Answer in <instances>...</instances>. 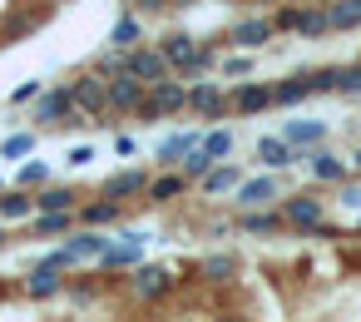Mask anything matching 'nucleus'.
<instances>
[{
  "instance_id": "1a4fd4ad",
  "label": "nucleus",
  "mask_w": 361,
  "mask_h": 322,
  "mask_svg": "<svg viewBox=\"0 0 361 322\" xmlns=\"http://www.w3.org/2000/svg\"><path fill=\"white\" fill-rule=\"evenodd\" d=\"M272 198H282V184L272 174H257V179H243L233 189V208H272Z\"/></svg>"
},
{
  "instance_id": "2f4dec72",
  "label": "nucleus",
  "mask_w": 361,
  "mask_h": 322,
  "mask_svg": "<svg viewBox=\"0 0 361 322\" xmlns=\"http://www.w3.org/2000/svg\"><path fill=\"white\" fill-rule=\"evenodd\" d=\"M302 75H307L312 95H336V85H341V65H317V70H302Z\"/></svg>"
},
{
  "instance_id": "7ed1b4c3",
  "label": "nucleus",
  "mask_w": 361,
  "mask_h": 322,
  "mask_svg": "<svg viewBox=\"0 0 361 322\" xmlns=\"http://www.w3.org/2000/svg\"><path fill=\"white\" fill-rule=\"evenodd\" d=\"M183 109H188V85H183L178 75H169V80H159V85H149V90H144V105L134 109V119L154 124V119L183 114Z\"/></svg>"
},
{
  "instance_id": "4be33fe9",
  "label": "nucleus",
  "mask_w": 361,
  "mask_h": 322,
  "mask_svg": "<svg viewBox=\"0 0 361 322\" xmlns=\"http://www.w3.org/2000/svg\"><path fill=\"white\" fill-rule=\"evenodd\" d=\"M0 218H35V189H0Z\"/></svg>"
},
{
  "instance_id": "37998d69",
  "label": "nucleus",
  "mask_w": 361,
  "mask_h": 322,
  "mask_svg": "<svg viewBox=\"0 0 361 322\" xmlns=\"http://www.w3.org/2000/svg\"><path fill=\"white\" fill-rule=\"evenodd\" d=\"M341 203L346 208H361V184H341Z\"/></svg>"
},
{
  "instance_id": "4d7b16f0",
  "label": "nucleus",
  "mask_w": 361,
  "mask_h": 322,
  "mask_svg": "<svg viewBox=\"0 0 361 322\" xmlns=\"http://www.w3.org/2000/svg\"><path fill=\"white\" fill-rule=\"evenodd\" d=\"M356 124H361V119H356Z\"/></svg>"
},
{
  "instance_id": "dca6fc26",
  "label": "nucleus",
  "mask_w": 361,
  "mask_h": 322,
  "mask_svg": "<svg viewBox=\"0 0 361 322\" xmlns=\"http://www.w3.org/2000/svg\"><path fill=\"white\" fill-rule=\"evenodd\" d=\"M75 218H80L85 228H104V223H119V218H124V203L104 193V198H94V203H80Z\"/></svg>"
},
{
  "instance_id": "de8ad7c7",
  "label": "nucleus",
  "mask_w": 361,
  "mask_h": 322,
  "mask_svg": "<svg viewBox=\"0 0 361 322\" xmlns=\"http://www.w3.org/2000/svg\"><path fill=\"white\" fill-rule=\"evenodd\" d=\"M252 6H272V11H277V6H282V0H252Z\"/></svg>"
},
{
  "instance_id": "aec40b11",
  "label": "nucleus",
  "mask_w": 361,
  "mask_h": 322,
  "mask_svg": "<svg viewBox=\"0 0 361 322\" xmlns=\"http://www.w3.org/2000/svg\"><path fill=\"white\" fill-rule=\"evenodd\" d=\"M109 45H114V50L144 45V16H139V11H124V16L114 20V30H109Z\"/></svg>"
},
{
  "instance_id": "f03ea898",
  "label": "nucleus",
  "mask_w": 361,
  "mask_h": 322,
  "mask_svg": "<svg viewBox=\"0 0 361 322\" xmlns=\"http://www.w3.org/2000/svg\"><path fill=\"white\" fill-rule=\"evenodd\" d=\"M70 100H75V109L90 124H114V114H109V80L104 75H94V70L75 75L70 80Z\"/></svg>"
},
{
  "instance_id": "f8f14e48",
  "label": "nucleus",
  "mask_w": 361,
  "mask_h": 322,
  "mask_svg": "<svg viewBox=\"0 0 361 322\" xmlns=\"http://www.w3.org/2000/svg\"><path fill=\"white\" fill-rule=\"evenodd\" d=\"M144 80H134V75H114L109 80V114L114 119H124V114H134L139 105H144Z\"/></svg>"
},
{
  "instance_id": "412c9836",
  "label": "nucleus",
  "mask_w": 361,
  "mask_h": 322,
  "mask_svg": "<svg viewBox=\"0 0 361 322\" xmlns=\"http://www.w3.org/2000/svg\"><path fill=\"white\" fill-rule=\"evenodd\" d=\"M139 258H144V243H134V238H124L119 248L109 243V248L99 253V268H104V273H124V268H139Z\"/></svg>"
},
{
  "instance_id": "393cba45",
  "label": "nucleus",
  "mask_w": 361,
  "mask_h": 322,
  "mask_svg": "<svg viewBox=\"0 0 361 322\" xmlns=\"http://www.w3.org/2000/svg\"><path fill=\"white\" fill-rule=\"evenodd\" d=\"M144 189H149V174H144V169H119V174H109V184H104V193L119 198V203L134 198V193H144Z\"/></svg>"
},
{
  "instance_id": "4c0bfd02",
  "label": "nucleus",
  "mask_w": 361,
  "mask_h": 322,
  "mask_svg": "<svg viewBox=\"0 0 361 322\" xmlns=\"http://www.w3.org/2000/svg\"><path fill=\"white\" fill-rule=\"evenodd\" d=\"M45 184H50L45 164H20V189H45Z\"/></svg>"
},
{
  "instance_id": "0eeeda50",
  "label": "nucleus",
  "mask_w": 361,
  "mask_h": 322,
  "mask_svg": "<svg viewBox=\"0 0 361 322\" xmlns=\"http://www.w3.org/2000/svg\"><path fill=\"white\" fill-rule=\"evenodd\" d=\"M297 164H307L312 184H346V159H336L331 149L312 144V149H297Z\"/></svg>"
},
{
  "instance_id": "a18cd8bd",
  "label": "nucleus",
  "mask_w": 361,
  "mask_h": 322,
  "mask_svg": "<svg viewBox=\"0 0 361 322\" xmlns=\"http://www.w3.org/2000/svg\"><path fill=\"white\" fill-rule=\"evenodd\" d=\"M188 6H198V0H173V6H169V11H188Z\"/></svg>"
},
{
  "instance_id": "473e14b6",
  "label": "nucleus",
  "mask_w": 361,
  "mask_h": 322,
  "mask_svg": "<svg viewBox=\"0 0 361 322\" xmlns=\"http://www.w3.org/2000/svg\"><path fill=\"white\" fill-rule=\"evenodd\" d=\"M213 164H218V159H213V154H208L203 144H198V149H188V154L178 159V169H183V179H188V184H198V179H203V174H208Z\"/></svg>"
},
{
  "instance_id": "c756f323",
  "label": "nucleus",
  "mask_w": 361,
  "mask_h": 322,
  "mask_svg": "<svg viewBox=\"0 0 361 322\" xmlns=\"http://www.w3.org/2000/svg\"><path fill=\"white\" fill-rule=\"evenodd\" d=\"M25 292H30V297H55V292H65V273H55V268H35V273L25 278Z\"/></svg>"
},
{
  "instance_id": "8fccbe9b",
  "label": "nucleus",
  "mask_w": 361,
  "mask_h": 322,
  "mask_svg": "<svg viewBox=\"0 0 361 322\" xmlns=\"http://www.w3.org/2000/svg\"><path fill=\"white\" fill-rule=\"evenodd\" d=\"M119 6H124V11H134V0H119Z\"/></svg>"
},
{
  "instance_id": "09e8293b",
  "label": "nucleus",
  "mask_w": 361,
  "mask_h": 322,
  "mask_svg": "<svg viewBox=\"0 0 361 322\" xmlns=\"http://www.w3.org/2000/svg\"><path fill=\"white\" fill-rule=\"evenodd\" d=\"M218 322H247V317H233V312H228V317H218Z\"/></svg>"
},
{
  "instance_id": "5701e85b",
  "label": "nucleus",
  "mask_w": 361,
  "mask_h": 322,
  "mask_svg": "<svg viewBox=\"0 0 361 322\" xmlns=\"http://www.w3.org/2000/svg\"><path fill=\"white\" fill-rule=\"evenodd\" d=\"M302 100H312V85H307V75H302V70L272 85V105H277V109H292V105H302Z\"/></svg>"
},
{
  "instance_id": "c85d7f7f",
  "label": "nucleus",
  "mask_w": 361,
  "mask_h": 322,
  "mask_svg": "<svg viewBox=\"0 0 361 322\" xmlns=\"http://www.w3.org/2000/svg\"><path fill=\"white\" fill-rule=\"evenodd\" d=\"M75 208L65 213H35V238H60V233H75Z\"/></svg>"
},
{
  "instance_id": "9d476101",
  "label": "nucleus",
  "mask_w": 361,
  "mask_h": 322,
  "mask_svg": "<svg viewBox=\"0 0 361 322\" xmlns=\"http://www.w3.org/2000/svg\"><path fill=\"white\" fill-rule=\"evenodd\" d=\"M228 109L233 114H262V109H272V85H262V80H243L238 90H228Z\"/></svg>"
},
{
  "instance_id": "58836bf2",
  "label": "nucleus",
  "mask_w": 361,
  "mask_h": 322,
  "mask_svg": "<svg viewBox=\"0 0 361 322\" xmlns=\"http://www.w3.org/2000/svg\"><path fill=\"white\" fill-rule=\"evenodd\" d=\"M65 292H70L75 302H94V292H99V287H94L90 278H65Z\"/></svg>"
},
{
  "instance_id": "2eb2a0df",
  "label": "nucleus",
  "mask_w": 361,
  "mask_h": 322,
  "mask_svg": "<svg viewBox=\"0 0 361 322\" xmlns=\"http://www.w3.org/2000/svg\"><path fill=\"white\" fill-rule=\"evenodd\" d=\"M243 179H247V174H243L238 164H223V159H218V164H213V169H208V174L198 179V189H203L208 198H218V193H233V189H238Z\"/></svg>"
},
{
  "instance_id": "3c124183",
  "label": "nucleus",
  "mask_w": 361,
  "mask_h": 322,
  "mask_svg": "<svg viewBox=\"0 0 361 322\" xmlns=\"http://www.w3.org/2000/svg\"><path fill=\"white\" fill-rule=\"evenodd\" d=\"M307 6H326V0H307Z\"/></svg>"
},
{
  "instance_id": "a19ab883",
  "label": "nucleus",
  "mask_w": 361,
  "mask_h": 322,
  "mask_svg": "<svg viewBox=\"0 0 361 322\" xmlns=\"http://www.w3.org/2000/svg\"><path fill=\"white\" fill-rule=\"evenodd\" d=\"M40 95H45V85H40V80H25V85L11 95V105H30V100H40Z\"/></svg>"
},
{
  "instance_id": "423d86ee",
  "label": "nucleus",
  "mask_w": 361,
  "mask_h": 322,
  "mask_svg": "<svg viewBox=\"0 0 361 322\" xmlns=\"http://www.w3.org/2000/svg\"><path fill=\"white\" fill-rule=\"evenodd\" d=\"M188 114H198V119H223V114H233V109H228V90L213 85V80H193V85H188Z\"/></svg>"
},
{
  "instance_id": "e433bc0d",
  "label": "nucleus",
  "mask_w": 361,
  "mask_h": 322,
  "mask_svg": "<svg viewBox=\"0 0 361 322\" xmlns=\"http://www.w3.org/2000/svg\"><path fill=\"white\" fill-rule=\"evenodd\" d=\"M218 70H223L228 80H247V75H252V60H247V55H228V60H218Z\"/></svg>"
},
{
  "instance_id": "6e6552de",
  "label": "nucleus",
  "mask_w": 361,
  "mask_h": 322,
  "mask_svg": "<svg viewBox=\"0 0 361 322\" xmlns=\"http://www.w3.org/2000/svg\"><path fill=\"white\" fill-rule=\"evenodd\" d=\"M80 109H75V100H70V85H60V90H45L40 100H35V109H30V124H70Z\"/></svg>"
},
{
  "instance_id": "a211bd4d",
  "label": "nucleus",
  "mask_w": 361,
  "mask_h": 322,
  "mask_svg": "<svg viewBox=\"0 0 361 322\" xmlns=\"http://www.w3.org/2000/svg\"><path fill=\"white\" fill-rule=\"evenodd\" d=\"M159 50L169 55V65H173V75H183V70L193 65V55H198V45H193V35H183V30H169V35L159 40Z\"/></svg>"
},
{
  "instance_id": "5fc2aeb1",
  "label": "nucleus",
  "mask_w": 361,
  "mask_h": 322,
  "mask_svg": "<svg viewBox=\"0 0 361 322\" xmlns=\"http://www.w3.org/2000/svg\"><path fill=\"white\" fill-rule=\"evenodd\" d=\"M55 6H65V0H55Z\"/></svg>"
},
{
  "instance_id": "f257e3e1",
  "label": "nucleus",
  "mask_w": 361,
  "mask_h": 322,
  "mask_svg": "<svg viewBox=\"0 0 361 322\" xmlns=\"http://www.w3.org/2000/svg\"><path fill=\"white\" fill-rule=\"evenodd\" d=\"M272 30L277 35L322 40V35H331V20H326V6H277L272 11Z\"/></svg>"
},
{
  "instance_id": "c9c22d12",
  "label": "nucleus",
  "mask_w": 361,
  "mask_h": 322,
  "mask_svg": "<svg viewBox=\"0 0 361 322\" xmlns=\"http://www.w3.org/2000/svg\"><path fill=\"white\" fill-rule=\"evenodd\" d=\"M35 149V134H11L6 144H0V159H20V154H30Z\"/></svg>"
},
{
  "instance_id": "b1692460",
  "label": "nucleus",
  "mask_w": 361,
  "mask_h": 322,
  "mask_svg": "<svg viewBox=\"0 0 361 322\" xmlns=\"http://www.w3.org/2000/svg\"><path fill=\"white\" fill-rule=\"evenodd\" d=\"M282 139H287L292 149H312V144H322V139H326V124H322V119H287Z\"/></svg>"
},
{
  "instance_id": "20e7f679",
  "label": "nucleus",
  "mask_w": 361,
  "mask_h": 322,
  "mask_svg": "<svg viewBox=\"0 0 361 322\" xmlns=\"http://www.w3.org/2000/svg\"><path fill=\"white\" fill-rule=\"evenodd\" d=\"M124 75H134L144 85H159V80L173 75V65H169V55L159 45H134V50H124Z\"/></svg>"
},
{
  "instance_id": "bb28decb",
  "label": "nucleus",
  "mask_w": 361,
  "mask_h": 322,
  "mask_svg": "<svg viewBox=\"0 0 361 322\" xmlns=\"http://www.w3.org/2000/svg\"><path fill=\"white\" fill-rule=\"evenodd\" d=\"M65 208H80V193L75 189H60V184L35 189V213H65Z\"/></svg>"
},
{
  "instance_id": "4468645a",
  "label": "nucleus",
  "mask_w": 361,
  "mask_h": 322,
  "mask_svg": "<svg viewBox=\"0 0 361 322\" xmlns=\"http://www.w3.org/2000/svg\"><path fill=\"white\" fill-rule=\"evenodd\" d=\"M198 144H203L198 129H178V134H169V139L154 149V164H159V169H178V159H183L188 149H198Z\"/></svg>"
},
{
  "instance_id": "6e6d98bb",
  "label": "nucleus",
  "mask_w": 361,
  "mask_h": 322,
  "mask_svg": "<svg viewBox=\"0 0 361 322\" xmlns=\"http://www.w3.org/2000/svg\"><path fill=\"white\" fill-rule=\"evenodd\" d=\"M228 6H233V0H228Z\"/></svg>"
},
{
  "instance_id": "864d4df0",
  "label": "nucleus",
  "mask_w": 361,
  "mask_h": 322,
  "mask_svg": "<svg viewBox=\"0 0 361 322\" xmlns=\"http://www.w3.org/2000/svg\"><path fill=\"white\" fill-rule=\"evenodd\" d=\"M0 189H6V174H0Z\"/></svg>"
},
{
  "instance_id": "cd10ccee",
  "label": "nucleus",
  "mask_w": 361,
  "mask_h": 322,
  "mask_svg": "<svg viewBox=\"0 0 361 322\" xmlns=\"http://www.w3.org/2000/svg\"><path fill=\"white\" fill-rule=\"evenodd\" d=\"M198 278L203 282H233L238 278V253H213L198 263Z\"/></svg>"
},
{
  "instance_id": "9b49d317",
  "label": "nucleus",
  "mask_w": 361,
  "mask_h": 322,
  "mask_svg": "<svg viewBox=\"0 0 361 322\" xmlns=\"http://www.w3.org/2000/svg\"><path fill=\"white\" fill-rule=\"evenodd\" d=\"M282 218H287V228L312 233V228L326 218V208H322V198H317V193H297V198H282Z\"/></svg>"
},
{
  "instance_id": "39448f33",
  "label": "nucleus",
  "mask_w": 361,
  "mask_h": 322,
  "mask_svg": "<svg viewBox=\"0 0 361 322\" xmlns=\"http://www.w3.org/2000/svg\"><path fill=\"white\" fill-rule=\"evenodd\" d=\"M272 16H257V20H233V30H223L213 45H233V50H262L272 45Z\"/></svg>"
},
{
  "instance_id": "603ef678",
  "label": "nucleus",
  "mask_w": 361,
  "mask_h": 322,
  "mask_svg": "<svg viewBox=\"0 0 361 322\" xmlns=\"http://www.w3.org/2000/svg\"><path fill=\"white\" fill-rule=\"evenodd\" d=\"M0 248H6V233H0Z\"/></svg>"
},
{
  "instance_id": "7c9ffc66",
  "label": "nucleus",
  "mask_w": 361,
  "mask_h": 322,
  "mask_svg": "<svg viewBox=\"0 0 361 322\" xmlns=\"http://www.w3.org/2000/svg\"><path fill=\"white\" fill-rule=\"evenodd\" d=\"M326 20H331V30H356L361 25V0H326Z\"/></svg>"
},
{
  "instance_id": "6ab92c4d",
  "label": "nucleus",
  "mask_w": 361,
  "mask_h": 322,
  "mask_svg": "<svg viewBox=\"0 0 361 322\" xmlns=\"http://www.w3.org/2000/svg\"><path fill=\"white\" fill-rule=\"evenodd\" d=\"M257 164L272 174V169H287V164H297V149L282 139V134H267V139H257Z\"/></svg>"
},
{
  "instance_id": "72a5a7b5",
  "label": "nucleus",
  "mask_w": 361,
  "mask_h": 322,
  "mask_svg": "<svg viewBox=\"0 0 361 322\" xmlns=\"http://www.w3.org/2000/svg\"><path fill=\"white\" fill-rule=\"evenodd\" d=\"M70 248H75V253H80V258H99V253H104V248H109V238H104V233H99V228H80V233H75V238H70Z\"/></svg>"
},
{
  "instance_id": "f3484780",
  "label": "nucleus",
  "mask_w": 361,
  "mask_h": 322,
  "mask_svg": "<svg viewBox=\"0 0 361 322\" xmlns=\"http://www.w3.org/2000/svg\"><path fill=\"white\" fill-rule=\"evenodd\" d=\"M134 287H139L144 297H169V292H173V273L159 268V263H139V268H134Z\"/></svg>"
},
{
  "instance_id": "ddd939ff",
  "label": "nucleus",
  "mask_w": 361,
  "mask_h": 322,
  "mask_svg": "<svg viewBox=\"0 0 361 322\" xmlns=\"http://www.w3.org/2000/svg\"><path fill=\"white\" fill-rule=\"evenodd\" d=\"M233 228L262 238V233H282L287 218H282V208H233Z\"/></svg>"
},
{
  "instance_id": "79ce46f5",
  "label": "nucleus",
  "mask_w": 361,
  "mask_h": 322,
  "mask_svg": "<svg viewBox=\"0 0 361 322\" xmlns=\"http://www.w3.org/2000/svg\"><path fill=\"white\" fill-rule=\"evenodd\" d=\"M169 6H173V0H134V11H139V16H164Z\"/></svg>"
},
{
  "instance_id": "a878e982",
  "label": "nucleus",
  "mask_w": 361,
  "mask_h": 322,
  "mask_svg": "<svg viewBox=\"0 0 361 322\" xmlns=\"http://www.w3.org/2000/svg\"><path fill=\"white\" fill-rule=\"evenodd\" d=\"M154 203H173V198H183L188 193V179H183V169H169V174H159V179H149V189H144Z\"/></svg>"
},
{
  "instance_id": "f704fd0d",
  "label": "nucleus",
  "mask_w": 361,
  "mask_h": 322,
  "mask_svg": "<svg viewBox=\"0 0 361 322\" xmlns=\"http://www.w3.org/2000/svg\"><path fill=\"white\" fill-rule=\"evenodd\" d=\"M203 149H208L213 159H228V154H233V129H208V134H203Z\"/></svg>"
},
{
  "instance_id": "ea45409f",
  "label": "nucleus",
  "mask_w": 361,
  "mask_h": 322,
  "mask_svg": "<svg viewBox=\"0 0 361 322\" xmlns=\"http://www.w3.org/2000/svg\"><path fill=\"white\" fill-rule=\"evenodd\" d=\"M336 95H361V60H356V65H341V85H336Z\"/></svg>"
},
{
  "instance_id": "49530a36",
  "label": "nucleus",
  "mask_w": 361,
  "mask_h": 322,
  "mask_svg": "<svg viewBox=\"0 0 361 322\" xmlns=\"http://www.w3.org/2000/svg\"><path fill=\"white\" fill-rule=\"evenodd\" d=\"M351 164H356V174H361V144H356V149H351Z\"/></svg>"
},
{
  "instance_id": "c03bdc74",
  "label": "nucleus",
  "mask_w": 361,
  "mask_h": 322,
  "mask_svg": "<svg viewBox=\"0 0 361 322\" xmlns=\"http://www.w3.org/2000/svg\"><path fill=\"white\" fill-rule=\"evenodd\" d=\"M90 159H94V149H90V144H80V149H70V169H75V164H90Z\"/></svg>"
}]
</instances>
